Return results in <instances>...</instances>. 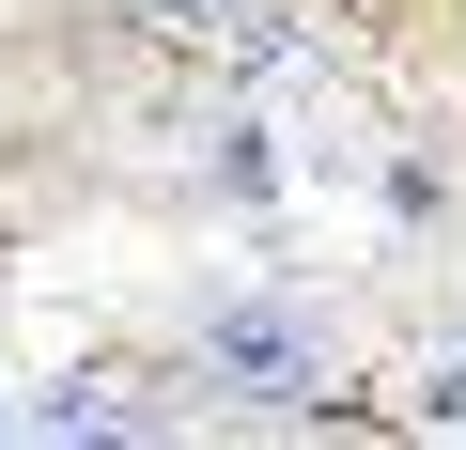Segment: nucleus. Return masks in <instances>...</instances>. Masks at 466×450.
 <instances>
[{"label": "nucleus", "mask_w": 466, "mask_h": 450, "mask_svg": "<svg viewBox=\"0 0 466 450\" xmlns=\"http://www.w3.org/2000/svg\"><path fill=\"white\" fill-rule=\"evenodd\" d=\"M202 373H218L233 404H311V388H327V311H296V295H218V311H202Z\"/></svg>", "instance_id": "1"}]
</instances>
